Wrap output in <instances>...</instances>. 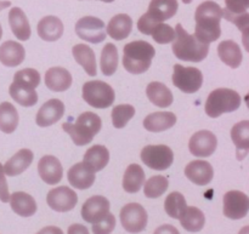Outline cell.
I'll return each instance as SVG.
<instances>
[{
  "instance_id": "6da1fadb",
  "label": "cell",
  "mask_w": 249,
  "mask_h": 234,
  "mask_svg": "<svg viewBox=\"0 0 249 234\" xmlns=\"http://www.w3.org/2000/svg\"><path fill=\"white\" fill-rule=\"evenodd\" d=\"M221 18H223V9L220 5L212 0L203 1L197 6L195 14L196 29L194 35L201 43L207 45L216 41L221 35Z\"/></svg>"
},
{
  "instance_id": "7a4b0ae2",
  "label": "cell",
  "mask_w": 249,
  "mask_h": 234,
  "mask_svg": "<svg viewBox=\"0 0 249 234\" xmlns=\"http://www.w3.org/2000/svg\"><path fill=\"white\" fill-rule=\"evenodd\" d=\"M40 84V74L33 68H24L15 73L14 82L9 87L12 100L23 107H32L38 102L36 87Z\"/></svg>"
},
{
  "instance_id": "3957f363",
  "label": "cell",
  "mask_w": 249,
  "mask_h": 234,
  "mask_svg": "<svg viewBox=\"0 0 249 234\" xmlns=\"http://www.w3.org/2000/svg\"><path fill=\"white\" fill-rule=\"evenodd\" d=\"M173 52L179 60L186 62H201L208 56L209 45L201 43L194 34H189L181 24L175 27Z\"/></svg>"
},
{
  "instance_id": "277c9868",
  "label": "cell",
  "mask_w": 249,
  "mask_h": 234,
  "mask_svg": "<svg viewBox=\"0 0 249 234\" xmlns=\"http://www.w3.org/2000/svg\"><path fill=\"white\" fill-rule=\"evenodd\" d=\"M156 50L145 40L126 44L123 50V67L131 74H142L151 67Z\"/></svg>"
},
{
  "instance_id": "5b68a950",
  "label": "cell",
  "mask_w": 249,
  "mask_h": 234,
  "mask_svg": "<svg viewBox=\"0 0 249 234\" xmlns=\"http://www.w3.org/2000/svg\"><path fill=\"white\" fill-rule=\"evenodd\" d=\"M101 126V119L92 112L82 113L77 118L75 123L62 124L63 131L71 136L73 143L77 146L89 145L92 138L100 133Z\"/></svg>"
},
{
  "instance_id": "8992f818",
  "label": "cell",
  "mask_w": 249,
  "mask_h": 234,
  "mask_svg": "<svg viewBox=\"0 0 249 234\" xmlns=\"http://www.w3.org/2000/svg\"><path fill=\"white\" fill-rule=\"evenodd\" d=\"M241 103L242 99L238 92H236L235 90L221 87L209 94L206 102V113L211 118H218L224 113L237 111Z\"/></svg>"
},
{
  "instance_id": "52a82bcc",
  "label": "cell",
  "mask_w": 249,
  "mask_h": 234,
  "mask_svg": "<svg viewBox=\"0 0 249 234\" xmlns=\"http://www.w3.org/2000/svg\"><path fill=\"white\" fill-rule=\"evenodd\" d=\"M83 100L96 109L108 108L116 100L113 87L101 80H91L83 85Z\"/></svg>"
},
{
  "instance_id": "ba28073f",
  "label": "cell",
  "mask_w": 249,
  "mask_h": 234,
  "mask_svg": "<svg viewBox=\"0 0 249 234\" xmlns=\"http://www.w3.org/2000/svg\"><path fill=\"white\" fill-rule=\"evenodd\" d=\"M140 155L146 167L157 171L167 170L174 162V153L172 148L165 145L146 146L145 148H142Z\"/></svg>"
},
{
  "instance_id": "9c48e42d",
  "label": "cell",
  "mask_w": 249,
  "mask_h": 234,
  "mask_svg": "<svg viewBox=\"0 0 249 234\" xmlns=\"http://www.w3.org/2000/svg\"><path fill=\"white\" fill-rule=\"evenodd\" d=\"M173 84L185 94H195L203 84V74L196 67H184L181 65L174 66Z\"/></svg>"
},
{
  "instance_id": "30bf717a",
  "label": "cell",
  "mask_w": 249,
  "mask_h": 234,
  "mask_svg": "<svg viewBox=\"0 0 249 234\" xmlns=\"http://www.w3.org/2000/svg\"><path fill=\"white\" fill-rule=\"evenodd\" d=\"M119 217L123 228L129 233H140L147 226V213L141 204L129 203L124 205L119 214Z\"/></svg>"
},
{
  "instance_id": "8fae6325",
  "label": "cell",
  "mask_w": 249,
  "mask_h": 234,
  "mask_svg": "<svg viewBox=\"0 0 249 234\" xmlns=\"http://www.w3.org/2000/svg\"><path fill=\"white\" fill-rule=\"evenodd\" d=\"M75 33L82 40L99 44L106 39V28L102 19L94 16L82 17L75 24Z\"/></svg>"
},
{
  "instance_id": "7c38bea8",
  "label": "cell",
  "mask_w": 249,
  "mask_h": 234,
  "mask_svg": "<svg viewBox=\"0 0 249 234\" xmlns=\"http://www.w3.org/2000/svg\"><path fill=\"white\" fill-rule=\"evenodd\" d=\"M46 203L53 210L57 213H68L77 205L78 196L70 187H56L48 193Z\"/></svg>"
},
{
  "instance_id": "4fadbf2b",
  "label": "cell",
  "mask_w": 249,
  "mask_h": 234,
  "mask_svg": "<svg viewBox=\"0 0 249 234\" xmlns=\"http://www.w3.org/2000/svg\"><path fill=\"white\" fill-rule=\"evenodd\" d=\"M224 215L231 220H241L249 211V198L240 191H230L224 196Z\"/></svg>"
},
{
  "instance_id": "5bb4252c",
  "label": "cell",
  "mask_w": 249,
  "mask_h": 234,
  "mask_svg": "<svg viewBox=\"0 0 249 234\" xmlns=\"http://www.w3.org/2000/svg\"><path fill=\"white\" fill-rule=\"evenodd\" d=\"M218 140L213 133L208 130L197 131L189 141V150L197 158H208L215 152Z\"/></svg>"
},
{
  "instance_id": "9a60e30c",
  "label": "cell",
  "mask_w": 249,
  "mask_h": 234,
  "mask_svg": "<svg viewBox=\"0 0 249 234\" xmlns=\"http://www.w3.org/2000/svg\"><path fill=\"white\" fill-rule=\"evenodd\" d=\"M109 213V201L102 196H95L88 199L82 206V217L88 223H96Z\"/></svg>"
},
{
  "instance_id": "2e32d148",
  "label": "cell",
  "mask_w": 249,
  "mask_h": 234,
  "mask_svg": "<svg viewBox=\"0 0 249 234\" xmlns=\"http://www.w3.org/2000/svg\"><path fill=\"white\" fill-rule=\"evenodd\" d=\"M38 174L46 184L55 186L63 177V167L53 155H44L38 163Z\"/></svg>"
},
{
  "instance_id": "e0dca14e",
  "label": "cell",
  "mask_w": 249,
  "mask_h": 234,
  "mask_svg": "<svg viewBox=\"0 0 249 234\" xmlns=\"http://www.w3.org/2000/svg\"><path fill=\"white\" fill-rule=\"evenodd\" d=\"M65 114V104L57 99H51L46 101L36 113V123L40 128H48L57 123Z\"/></svg>"
},
{
  "instance_id": "ac0fdd59",
  "label": "cell",
  "mask_w": 249,
  "mask_h": 234,
  "mask_svg": "<svg viewBox=\"0 0 249 234\" xmlns=\"http://www.w3.org/2000/svg\"><path fill=\"white\" fill-rule=\"evenodd\" d=\"M178 7V0H151L147 12L143 15L155 23H162L175 16Z\"/></svg>"
},
{
  "instance_id": "d6986e66",
  "label": "cell",
  "mask_w": 249,
  "mask_h": 234,
  "mask_svg": "<svg viewBox=\"0 0 249 234\" xmlns=\"http://www.w3.org/2000/svg\"><path fill=\"white\" fill-rule=\"evenodd\" d=\"M185 176L197 186H207L213 180L214 170L206 160H194L185 167Z\"/></svg>"
},
{
  "instance_id": "ffe728a7",
  "label": "cell",
  "mask_w": 249,
  "mask_h": 234,
  "mask_svg": "<svg viewBox=\"0 0 249 234\" xmlns=\"http://www.w3.org/2000/svg\"><path fill=\"white\" fill-rule=\"evenodd\" d=\"M67 177L71 186L82 191L90 188L95 182V172L84 162L73 165L68 170Z\"/></svg>"
},
{
  "instance_id": "44dd1931",
  "label": "cell",
  "mask_w": 249,
  "mask_h": 234,
  "mask_svg": "<svg viewBox=\"0 0 249 234\" xmlns=\"http://www.w3.org/2000/svg\"><path fill=\"white\" fill-rule=\"evenodd\" d=\"M44 82L51 91L62 92L70 89L72 85V75L66 68L53 67L45 72Z\"/></svg>"
},
{
  "instance_id": "7402d4cb",
  "label": "cell",
  "mask_w": 249,
  "mask_h": 234,
  "mask_svg": "<svg viewBox=\"0 0 249 234\" xmlns=\"http://www.w3.org/2000/svg\"><path fill=\"white\" fill-rule=\"evenodd\" d=\"M24 57V48L17 41L7 40L0 46V62L6 67H17L23 62Z\"/></svg>"
},
{
  "instance_id": "603a6c76",
  "label": "cell",
  "mask_w": 249,
  "mask_h": 234,
  "mask_svg": "<svg viewBox=\"0 0 249 234\" xmlns=\"http://www.w3.org/2000/svg\"><path fill=\"white\" fill-rule=\"evenodd\" d=\"M34 154L31 150H19L16 154L12 158H10L5 165L2 167L4 169L5 175L7 176H17V175H21L22 172L26 171L29 167H31L32 162H33Z\"/></svg>"
},
{
  "instance_id": "cb8c5ba5",
  "label": "cell",
  "mask_w": 249,
  "mask_h": 234,
  "mask_svg": "<svg viewBox=\"0 0 249 234\" xmlns=\"http://www.w3.org/2000/svg\"><path fill=\"white\" fill-rule=\"evenodd\" d=\"M177 124V116L172 112H155L143 120V128L150 133H162Z\"/></svg>"
},
{
  "instance_id": "d4e9b609",
  "label": "cell",
  "mask_w": 249,
  "mask_h": 234,
  "mask_svg": "<svg viewBox=\"0 0 249 234\" xmlns=\"http://www.w3.org/2000/svg\"><path fill=\"white\" fill-rule=\"evenodd\" d=\"M133 31V19L126 14H118L112 17L107 26L106 34L114 40H124Z\"/></svg>"
},
{
  "instance_id": "484cf974",
  "label": "cell",
  "mask_w": 249,
  "mask_h": 234,
  "mask_svg": "<svg viewBox=\"0 0 249 234\" xmlns=\"http://www.w3.org/2000/svg\"><path fill=\"white\" fill-rule=\"evenodd\" d=\"M10 205L12 211L22 217H31L36 213V203L26 192H15L10 194Z\"/></svg>"
},
{
  "instance_id": "4316f807",
  "label": "cell",
  "mask_w": 249,
  "mask_h": 234,
  "mask_svg": "<svg viewBox=\"0 0 249 234\" xmlns=\"http://www.w3.org/2000/svg\"><path fill=\"white\" fill-rule=\"evenodd\" d=\"M9 23L14 35L18 40L26 41L31 38V26L26 14L19 7H12L9 12Z\"/></svg>"
},
{
  "instance_id": "83f0119b",
  "label": "cell",
  "mask_w": 249,
  "mask_h": 234,
  "mask_svg": "<svg viewBox=\"0 0 249 234\" xmlns=\"http://www.w3.org/2000/svg\"><path fill=\"white\" fill-rule=\"evenodd\" d=\"M231 138L237 150V159L243 160L249 152V121L242 120L231 129Z\"/></svg>"
},
{
  "instance_id": "f1b7e54d",
  "label": "cell",
  "mask_w": 249,
  "mask_h": 234,
  "mask_svg": "<svg viewBox=\"0 0 249 234\" xmlns=\"http://www.w3.org/2000/svg\"><path fill=\"white\" fill-rule=\"evenodd\" d=\"M38 35L45 41H56L62 36L63 23L58 17L45 16L38 23Z\"/></svg>"
},
{
  "instance_id": "f546056e",
  "label": "cell",
  "mask_w": 249,
  "mask_h": 234,
  "mask_svg": "<svg viewBox=\"0 0 249 234\" xmlns=\"http://www.w3.org/2000/svg\"><path fill=\"white\" fill-rule=\"evenodd\" d=\"M218 56L230 68H238L242 63L243 55L240 45L233 40H224L218 45Z\"/></svg>"
},
{
  "instance_id": "4dcf8cb0",
  "label": "cell",
  "mask_w": 249,
  "mask_h": 234,
  "mask_svg": "<svg viewBox=\"0 0 249 234\" xmlns=\"http://www.w3.org/2000/svg\"><path fill=\"white\" fill-rule=\"evenodd\" d=\"M72 55L74 57L75 62L84 68L88 75L95 77L97 74L95 52L90 46L85 45V44H77V45L73 46Z\"/></svg>"
},
{
  "instance_id": "1f68e13d",
  "label": "cell",
  "mask_w": 249,
  "mask_h": 234,
  "mask_svg": "<svg viewBox=\"0 0 249 234\" xmlns=\"http://www.w3.org/2000/svg\"><path fill=\"white\" fill-rule=\"evenodd\" d=\"M146 95L155 106L160 108H168L174 101L172 91L160 82H152L146 87Z\"/></svg>"
},
{
  "instance_id": "d6a6232c",
  "label": "cell",
  "mask_w": 249,
  "mask_h": 234,
  "mask_svg": "<svg viewBox=\"0 0 249 234\" xmlns=\"http://www.w3.org/2000/svg\"><path fill=\"white\" fill-rule=\"evenodd\" d=\"M83 162L91 167L94 172H99L107 167L109 162V152L105 146L95 145L85 152Z\"/></svg>"
},
{
  "instance_id": "836d02e7",
  "label": "cell",
  "mask_w": 249,
  "mask_h": 234,
  "mask_svg": "<svg viewBox=\"0 0 249 234\" xmlns=\"http://www.w3.org/2000/svg\"><path fill=\"white\" fill-rule=\"evenodd\" d=\"M145 184V171L139 164H130L123 176V189L126 193H138Z\"/></svg>"
},
{
  "instance_id": "e575fe53",
  "label": "cell",
  "mask_w": 249,
  "mask_h": 234,
  "mask_svg": "<svg viewBox=\"0 0 249 234\" xmlns=\"http://www.w3.org/2000/svg\"><path fill=\"white\" fill-rule=\"evenodd\" d=\"M180 223L186 230L187 232L196 233L199 232L204 227L206 217H204L203 211L199 210L196 206H187L182 215L179 218Z\"/></svg>"
},
{
  "instance_id": "d590c367",
  "label": "cell",
  "mask_w": 249,
  "mask_h": 234,
  "mask_svg": "<svg viewBox=\"0 0 249 234\" xmlns=\"http://www.w3.org/2000/svg\"><path fill=\"white\" fill-rule=\"evenodd\" d=\"M19 117L17 109L10 102L0 103V130L4 134H12L18 126Z\"/></svg>"
},
{
  "instance_id": "8d00e7d4",
  "label": "cell",
  "mask_w": 249,
  "mask_h": 234,
  "mask_svg": "<svg viewBox=\"0 0 249 234\" xmlns=\"http://www.w3.org/2000/svg\"><path fill=\"white\" fill-rule=\"evenodd\" d=\"M100 67H101L102 74L106 77H111L116 73L118 68V50L114 44L108 43L102 49Z\"/></svg>"
},
{
  "instance_id": "74e56055",
  "label": "cell",
  "mask_w": 249,
  "mask_h": 234,
  "mask_svg": "<svg viewBox=\"0 0 249 234\" xmlns=\"http://www.w3.org/2000/svg\"><path fill=\"white\" fill-rule=\"evenodd\" d=\"M186 208V199L179 192H172L164 201L165 213L174 220H179Z\"/></svg>"
},
{
  "instance_id": "f35d334b",
  "label": "cell",
  "mask_w": 249,
  "mask_h": 234,
  "mask_svg": "<svg viewBox=\"0 0 249 234\" xmlns=\"http://www.w3.org/2000/svg\"><path fill=\"white\" fill-rule=\"evenodd\" d=\"M168 187H169V181H168L167 177L156 175V176H152L146 181L145 187H143V193L147 198H160L167 192Z\"/></svg>"
},
{
  "instance_id": "ab89813d",
  "label": "cell",
  "mask_w": 249,
  "mask_h": 234,
  "mask_svg": "<svg viewBox=\"0 0 249 234\" xmlns=\"http://www.w3.org/2000/svg\"><path fill=\"white\" fill-rule=\"evenodd\" d=\"M135 116V108L130 104H118L112 109V124L116 129H123Z\"/></svg>"
},
{
  "instance_id": "60d3db41",
  "label": "cell",
  "mask_w": 249,
  "mask_h": 234,
  "mask_svg": "<svg viewBox=\"0 0 249 234\" xmlns=\"http://www.w3.org/2000/svg\"><path fill=\"white\" fill-rule=\"evenodd\" d=\"M151 36L158 44H170L175 38L174 28L165 23H158L151 32Z\"/></svg>"
},
{
  "instance_id": "b9f144b4",
  "label": "cell",
  "mask_w": 249,
  "mask_h": 234,
  "mask_svg": "<svg viewBox=\"0 0 249 234\" xmlns=\"http://www.w3.org/2000/svg\"><path fill=\"white\" fill-rule=\"evenodd\" d=\"M116 227V217L113 214L108 213L99 222L92 223V233L94 234H111Z\"/></svg>"
},
{
  "instance_id": "7bdbcfd3",
  "label": "cell",
  "mask_w": 249,
  "mask_h": 234,
  "mask_svg": "<svg viewBox=\"0 0 249 234\" xmlns=\"http://www.w3.org/2000/svg\"><path fill=\"white\" fill-rule=\"evenodd\" d=\"M226 9L223 12L229 15H243L249 7V0H225Z\"/></svg>"
},
{
  "instance_id": "ee69618b",
  "label": "cell",
  "mask_w": 249,
  "mask_h": 234,
  "mask_svg": "<svg viewBox=\"0 0 249 234\" xmlns=\"http://www.w3.org/2000/svg\"><path fill=\"white\" fill-rule=\"evenodd\" d=\"M223 17H225L228 21L232 22L236 26L238 27V29H241L243 34H245V43H246V34L248 32L249 27V15L248 12L243 15H229L226 12H223Z\"/></svg>"
},
{
  "instance_id": "f6af8a7d",
  "label": "cell",
  "mask_w": 249,
  "mask_h": 234,
  "mask_svg": "<svg viewBox=\"0 0 249 234\" xmlns=\"http://www.w3.org/2000/svg\"><path fill=\"white\" fill-rule=\"evenodd\" d=\"M0 201L2 203H7L10 201L9 187H7L6 177H5V172L4 169H2L1 163H0Z\"/></svg>"
},
{
  "instance_id": "bcb514c9",
  "label": "cell",
  "mask_w": 249,
  "mask_h": 234,
  "mask_svg": "<svg viewBox=\"0 0 249 234\" xmlns=\"http://www.w3.org/2000/svg\"><path fill=\"white\" fill-rule=\"evenodd\" d=\"M153 234H180V233H179V231L174 227V226L163 225V226H160V227L155 231V233Z\"/></svg>"
},
{
  "instance_id": "7dc6e473",
  "label": "cell",
  "mask_w": 249,
  "mask_h": 234,
  "mask_svg": "<svg viewBox=\"0 0 249 234\" xmlns=\"http://www.w3.org/2000/svg\"><path fill=\"white\" fill-rule=\"evenodd\" d=\"M67 234H90V233L85 226L79 225V223H74V225L70 226Z\"/></svg>"
},
{
  "instance_id": "c3c4849f",
  "label": "cell",
  "mask_w": 249,
  "mask_h": 234,
  "mask_svg": "<svg viewBox=\"0 0 249 234\" xmlns=\"http://www.w3.org/2000/svg\"><path fill=\"white\" fill-rule=\"evenodd\" d=\"M36 234H63V232L61 228L55 227V226H48V227L43 228Z\"/></svg>"
},
{
  "instance_id": "681fc988",
  "label": "cell",
  "mask_w": 249,
  "mask_h": 234,
  "mask_svg": "<svg viewBox=\"0 0 249 234\" xmlns=\"http://www.w3.org/2000/svg\"><path fill=\"white\" fill-rule=\"evenodd\" d=\"M9 6H11V2L10 1H0V11Z\"/></svg>"
},
{
  "instance_id": "f907efd6",
  "label": "cell",
  "mask_w": 249,
  "mask_h": 234,
  "mask_svg": "<svg viewBox=\"0 0 249 234\" xmlns=\"http://www.w3.org/2000/svg\"><path fill=\"white\" fill-rule=\"evenodd\" d=\"M248 232H249V228L248 227H245L242 231H241L240 234H248Z\"/></svg>"
},
{
  "instance_id": "816d5d0a",
  "label": "cell",
  "mask_w": 249,
  "mask_h": 234,
  "mask_svg": "<svg viewBox=\"0 0 249 234\" xmlns=\"http://www.w3.org/2000/svg\"><path fill=\"white\" fill-rule=\"evenodd\" d=\"M191 1L192 0H182V2H184V4H190Z\"/></svg>"
},
{
  "instance_id": "f5cc1de1",
  "label": "cell",
  "mask_w": 249,
  "mask_h": 234,
  "mask_svg": "<svg viewBox=\"0 0 249 234\" xmlns=\"http://www.w3.org/2000/svg\"><path fill=\"white\" fill-rule=\"evenodd\" d=\"M100 1H104V2H113L114 0H100Z\"/></svg>"
},
{
  "instance_id": "db71d44e",
  "label": "cell",
  "mask_w": 249,
  "mask_h": 234,
  "mask_svg": "<svg viewBox=\"0 0 249 234\" xmlns=\"http://www.w3.org/2000/svg\"><path fill=\"white\" fill-rule=\"evenodd\" d=\"M2 36V28H1V24H0V39H1Z\"/></svg>"
}]
</instances>
